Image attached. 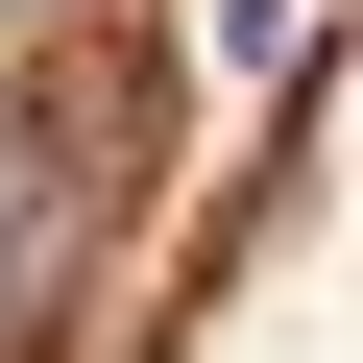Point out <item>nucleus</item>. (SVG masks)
Listing matches in <instances>:
<instances>
[{"label":"nucleus","instance_id":"f257e3e1","mask_svg":"<svg viewBox=\"0 0 363 363\" xmlns=\"http://www.w3.org/2000/svg\"><path fill=\"white\" fill-rule=\"evenodd\" d=\"M218 49H242V73H291V49H315V0H218Z\"/></svg>","mask_w":363,"mask_h":363},{"label":"nucleus","instance_id":"f03ea898","mask_svg":"<svg viewBox=\"0 0 363 363\" xmlns=\"http://www.w3.org/2000/svg\"><path fill=\"white\" fill-rule=\"evenodd\" d=\"M0 25H49V0H0Z\"/></svg>","mask_w":363,"mask_h":363}]
</instances>
